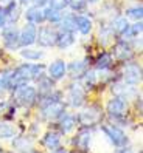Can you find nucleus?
<instances>
[{"label": "nucleus", "mask_w": 143, "mask_h": 153, "mask_svg": "<svg viewBox=\"0 0 143 153\" xmlns=\"http://www.w3.org/2000/svg\"><path fill=\"white\" fill-rule=\"evenodd\" d=\"M90 139H92V130H89L87 127H84V128H81L78 131L76 138L73 139V144H75V147L79 152H87L89 150V144H90Z\"/></svg>", "instance_id": "obj_9"}, {"label": "nucleus", "mask_w": 143, "mask_h": 153, "mask_svg": "<svg viewBox=\"0 0 143 153\" xmlns=\"http://www.w3.org/2000/svg\"><path fill=\"white\" fill-rule=\"evenodd\" d=\"M89 2H90V3H96V2H98V0H89Z\"/></svg>", "instance_id": "obj_39"}, {"label": "nucleus", "mask_w": 143, "mask_h": 153, "mask_svg": "<svg viewBox=\"0 0 143 153\" xmlns=\"http://www.w3.org/2000/svg\"><path fill=\"white\" fill-rule=\"evenodd\" d=\"M5 23H6V16H5L3 10H0V28H3Z\"/></svg>", "instance_id": "obj_35"}, {"label": "nucleus", "mask_w": 143, "mask_h": 153, "mask_svg": "<svg viewBox=\"0 0 143 153\" xmlns=\"http://www.w3.org/2000/svg\"><path fill=\"white\" fill-rule=\"evenodd\" d=\"M128 28H129V23H128V20L126 19H123V17H120V19H117L114 22V26H112V31H115V33H120V34H124L128 31Z\"/></svg>", "instance_id": "obj_21"}, {"label": "nucleus", "mask_w": 143, "mask_h": 153, "mask_svg": "<svg viewBox=\"0 0 143 153\" xmlns=\"http://www.w3.org/2000/svg\"><path fill=\"white\" fill-rule=\"evenodd\" d=\"M20 56L25 57L26 60H38L44 56V53L39 50H22L20 51Z\"/></svg>", "instance_id": "obj_23"}, {"label": "nucleus", "mask_w": 143, "mask_h": 153, "mask_svg": "<svg viewBox=\"0 0 143 153\" xmlns=\"http://www.w3.org/2000/svg\"><path fill=\"white\" fill-rule=\"evenodd\" d=\"M61 28H62V31L73 33V31L76 30V26H75V17H65V19L62 20Z\"/></svg>", "instance_id": "obj_29"}, {"label": "nucleus", "mask_w": 143, "mask_h": 153, "mask_svg": "<svg viewBox=\"0 0 143 153\" xmlns=\"http://www.w3.org/2000/svg\"><path fill=\"white\" fill-rule=\"evenodd\" d=\"M141 33V22L138 20L137 23H134V25H129V28H128V31L124 33V34H129V36H132V37H137V36Z\"/></svg>", "instance_id": "obj_31"}, {"label": "nucleus", "mask_w": 143, "mask_h": 153, "mask_svg": "<svg viewBox=\"0 0 143 153\" xmlns=\"http://www.w3.org/2000/svg\"><path fill=\"white\" fill-rule=\"evenodd\" d=\"M36 33H38L36 26L33 23H26L23 26L22 33L19 34V43H22L23 47H28V45L34 43L36 42Z\"/></svg>", "instance_id": "obj_10"}, {"label": "nucleus", "mask_w": 143, "mask_h": 153, "mask_svg": "<svg viewBox=\"0 0 143 153\" xmlns=\"http://www.w3.org/2000/svg\"><path fill=\"white\" fill-rule=\"evenodd\" d=\"M114 53H115V56H117L118 59H121V60H129L132 57V54H134L132 48L129 47L126 42H120V43L115 45Z\"/></svg>", "instance_id": "obj_14"}, {"label": "nucleus", "mask_w": 143, "mask_h": 153, "mask_svg": "<svg viewBox=\"0 0 143 153\" xmlns=\"http://www.w3.org/2000/svg\"><path fill=\"white\" fill-rule=\"evenodd\" d=\"M13 6H16L14 0H0V8H2V10H10Z\"/></svg>", "instance_id": "obj_34"}, {"label": "nucleus", "mask_w": 143, "mask_h": 153, "mask_svg": "<svg viewBox=\"0 0 143 153\" xmlns=\"http://www.w3.org/2000/svg\"><path fill=\"white\" fill-rule=\"evenodd\" d=\"M16 134V130L10 124H0V138H13Z\"/></svg>", "instance_id": "obj_26"}, {"label": "nucleus", "mask_w": 143, "mask_h": 153, "mask_svg": "<svg viewBox=\"0 0 143 153\" xmlns=\"http://www.w3.org/2000/svg\"><path fill=\"white\" fill-rule=\"evenodd\" d=\"M51 88H53L51 79H41V80H39V91H41L42 94L51 93Z\"/></svg>", "instance_id": "obj_28"}, {"label": "nucleus", "mask_w": 143, "mask_h": 153, "mask_svg": "<svg viewBox=\"0 0 143 153\" xmlns=\"http://www.w3.org/2000/svg\"><path fill=\"white\" fill-rule=\"evenodd\" d=\"M123 77H124V82L129 84V85H137L141 79V68L137 64H128L124 67L123 71Z\"/></svg>", "instance_id": "obj_8"}, {"label": "nucleus", "mask_w": 143, "mask_h": 153, "mask_svg": "<svg viewBox=\"0 0 143 153\" xmlns=\"http://www.w3.org/2000/svg\"><path fill=\"white\" fill-rule=\"evenodd\" d=\"M73 42H75L73 33H68V31H62L58 37H56V45H58L59 48H67V47H70Z\"/></svg>", "instance_id": "obj_19"}, {"label": "nucleus", "mask_w": 143, "mask_h": 153, "mask_svg": "<svg viewBox=\"0 0 143 153\" xmlns=\"http://www.w3.org/2000/svg\"><path fill=\"white\" fill-rule=\"evenodd\" d=\"M16 99L17 102L23 107H30L31 104H34L36 101V90L33 87L28 85H23L20 88H17V93H16Z\"/></svg>", "instance_id": "obj_5"}, {"label": "nucleus", "mask_w": 143, "mask_h": 153, "mask_svg": "<svg viewBox=\"0 0 143 153\" xmlns=\"http://www.w3.org/2000/svg\"><path fill=\"white\" fill-rule=\"evenodd\" d=\"M112 37H114V31L112 28H103L100 31V42L103 45H109L112 42Z\"/></svg>", "instance_id": "obj_24"}, {"label": "nucleus", "mask_w": 143, "mask_h": 153, "mask_svg": "<svg viewBox=\"0 0 143 153\" xmlns=\"http://www.w3.org/2000/svg\"><path fill=\"white\" fill-rule=\"evenodd\" d=\"M86 68H87V65H86V62H83V60L73 62V64H70V67H68L70 74L73 76V77H81V76H84Z\"/></svg>", "instance_id": "obj_20"}, {"label": "nucleus", "mask_w": 143, "mask_h": 153, "mask_svg": "<svg viewBox=\"0 0 143 153\" xmlns=\"http://www.w3.org/2000/svg\"><path fill=\"white\" fill-rule=\"evenodd\" d=\"M2 37H3V42H5L6 48H10V50L17 48V45H19V33H17V30L14 28V26H11V28H5Z\"/></svg>", "instance_id": "obj_11"}, {"label": "nucleus", "mask_w": 143, "mask_h": 153, "mask_svg": "<svg viewBox=\"0 0 143 153\" xmlns=\"http://www.w3.org/2000/svg\"><path fill=\"white\" fill-rule=\"evenodd\" d=\"M68 99L73 107H81L84 102V90L79 85H72L68 90Z\"/></svg>", "instance_id": "obj_12"}, {"label": "nucleus", "mask_w": 143, "mask_h": 153, "mask_svg": "<svg viewBox=\"0 0 143 153\" xmlns=\"http://www.w3.org/2000/svg\"><path fill=\"white\" fill-rule=\"evenodd\" d=\"M67 3L73 8L75 11H81L83 8L86 6V3H87V0H67Z\"/></svg>", "instance_id": "obj_33"}, {"label": "nucleus", "mask_w": 143, "mask_h": 153, "mask_svg": "<svg viewBox=\"0 0 143 153\" xmlns=\"http://www.w3.org/2000/svg\"><path fill=\"white\" fill-rule=\"evenodd\" d=\"M65 64L62 60H56V62H53V64L50 65L48 68V73H50V79H61V77H64L65 74Z\"/></svg>", "instance_id": "obj_15"}, {"label": "nucleus", "mask_w": 143, "mask_h": 153, "mask_svg": "<svg viewBox=\"0 0 143 153\" xmlns=\"http://www.w3.org/2000/svg\"><path fill=\"white\" fill-rule=\"evenodd\" d=\"M126 108H128V104L120 96L112 97L111 101L107 102V113H109L112 118H121V116L126 113Z\"/></svg>", "instance_id": "obj_6"}, {"label": "nucleus", "mask_w": 143, "mask_h": 153, "mask_svg": "<svg viewBox=\"0 0 143 153\" xmlns=\"http://www.w3.org/2000/svg\"><path fill=\"white\" fill-rule=\"evenodd\" d=\"M42 144H44V146H45L48 150L55 152V150H58V149L61 147V136H59L58 133H55V131H48L45 136H44Z\"/></svg>", "instance_id": "obj_13"}, {"label": "nucleus", "mask_w": 143, "mask_h": 153, "mask_svg": "<svg viewBox=\"0 0 143 153\" xmlns=\"http://www.w3.org/2000/svg\"><path fill=\"white\" fill-rule=\"evenodd\" d=\"M111 62H112V57L111 54H107V53H103V54L98 57V62H96V67L100 70H106L111 67Z\"/></svg>", "instance_id": "obj_25"}, {"label": "nucleus", "mask_w": 143, "mask_h": 153, "mask_svg": "<svg viewBox=\"0 0 143 153\" xmlns=\"http://www.w3.org/2000/svg\"><path fill=\"white\" fill-rule=\"evenodd\" d=\"M0 153H2V147H0Z\"/></svg>", "instance_id": "obj_40"}, {"label": "nucleus", "mask_w": 143, "mask_h": 153, "mask_svg": "<svg viewBox=\"0 0 143 153\" xmlns=\"http://www.w3.org/2000/svg\"><path fill=\"white\" fill-rule=\"evenodd\" d=\"M75 26L81 34H89L90 30H92V22H90L89 17L78 16V17H75Z\"/></svg>", "instance_id": "obj_16"}, {"label": "nucleus", "mask_w": 143, "mask_h": 153, "mask_svg": "<svg viewBox=\"0 0 143 153\" xmlns=\"http://www.w3.org/2000/svg\"><path fill=\"white\" fill-rule=\"evenodd\" d=\"M14 147L19 150H28V149H31V141L26 139L25 136H19L14 139Z\"/></svg>", "instance_id": "obj_27"}, {"label": "nucleus", "mask_w": 143, "mask_h": 153, "mask_svg": "<svg viewBox=\"0 0 143 153\" xmlns=\"http://www.w3.org/2000/svg\"><path fill=\"white\" fill-rule=\"evenodd\" d=\"M75 125H76V118L75 116H72V114H64L62 116V119L59 122V127H61V131L62 133H68L75 128Z\"/></svg>", "instance_id": "obj_18"}, {"label": "nucleus", "mask_w": 143, "mask_h": 153, "mask_svg": "<svg viewBox=\"0 0 143 153\" xmlns=\"http://www.w3.org/2000/svg\"><path fill=\"white\" fill-rule=\"evenodd\" d=\"M33 2L36 3V6H44L45 3H48V0H33Z\"/></svg>", "instance_id": "obj_36"}, {"label": "nucleus", "mask_w": 143, "mask_h": 153, "mask_svg": "<svg viewBox=\"0 0 143 153\" xmlns=\"http://www.w3.org/2000/svg\"><path fill=\"white\" fill-rule=\"evenodd\" d=\"M118 153H134V152H132L131 149H128L126 146H124V147H121V149H120V152H118Z\"/></svg>", "instance_id": "obj_37"}, {"label": "nucleus", "mask_w": 143, "mask_h": 153, "mask_svg": "<svg viewBox=\"0 0 143 153\" xmlns=\"http://www.w3.org/2000/svg\"><path fill=\"white\" fill-rule=\"evenodd\" d=\"M126 16L131 17V19H134V20H140V19H141V16H143V8H141V6L129 8V10L126 11Z\"/></svg>", "instance_id": "obj_30"}, {"label": "nucleus", "mask_w": 143, "mask_h": 153, "mask_svg": "<svg viewBox=\"0 0 143 153\" xmlns=\"http://www.w3.org/2000/svg\"><path fill=\"white\" fill-rule=\"evenodd\" d=\"M25 16L30 23H41L44 20V11L39 10V6H33L30 10H26Z\"/></svg>", "instance_id": "obj_17"}, {"label": "nucleus", "mask_w": 143, "mask_h": 153, "mask_svg": "<svg viewBox=\"0 0 143 153\" xmlns=\"http://www.w3.org/2000/svg\"><path fill=\"white\" fill-rule=\"evenodd\" d=\"M47 96V101L45 104L42 105V116L47 119H56L59 116L64 114V110L65 107L64 104L61 102V94L59 93H55V94H45Z\"/></svg>", "instance_id": "obj_2"}, {"label": "nucleus", "mask_w": 143, "mask_h": 153, "mask_svg": "<svg viewBox=\"0 0 143 153\" xmlns=\"http://www.w3.org/2000/svg\"><path fill=\"white\" fill-rule=\"evenodd\" d=\"M100 118H101V111H100V108L98 107H89L87 110H84V111H81L78 114V122L81 124V125H84V127H89V125H93V124H96L98 121H100Z\"/></svg>", "instance_id": "obj_4"}, {"label": "nucleus", "mask_w": 143, "mask_h": 153, "mask_svg": "<svg viewBox=\"0 0 143 153\" xmlns=\"http://www.w3.org/2000/svg\"><path fill=\"white\" fill-rule=\"evenodd\" d=\"M44 19H47L50 22H61L62 20V14L58 10H53V8H47L44 11Z\"/></svg>", "instance_id": "obj_22"}, {"label": "nucleus", "mask_w": 143, "mask_h": 153, "mask_svg": "<svg viewBox=\"0 0 143 153\" xmlns=\"http://www.w3.org/2000/svg\"><path fill=\"white\" fill-rule=\"evenodd\" d=\"M19 2H20V3H23V5H26L28 2H31V0H19Z\"/></svg>", "instance_id": "obj_38"}, {"label": "nucleus", "mask_w": 143, "mask_h": 153, "mask_svg": "<svg viewBox=\"0 0 143 153\" xmlns=\"http://www.w3.org/2000/svg\"><path fill=\"white\" fill-rule=\"evenodd\" d=\"M101 130L104 131V134L107 136V139H109L115 147H124L128 144V138H126V134H124V131L117 127V125H114V124H104Z\"/></svg>", "instance_id": "obj_3"}, {"label": "nucleus", "mask_w": 143, "mask_h": 153, "mask_svg": "<svg viewBox=\"0 0 143 153\" xmlns=\"http://www.w3.org/2000/svg\"><path fill=\"white\" fill-rule=\"evenodd\" d=\"M56 37H58V34L55 33V30L48 28V26H42L39 33H36V40L39 42L41 47H51V45H55Z\"/></svg>", "instance_id": "obj_7"}, {"label": "nucleus", "mask_w": 143, "mask_h": 153, "mask_svg": "<svg viewBox=\"0 0 143 153\" xmlns=\"http://www.w3.org/2000/svg\"><path fill=\"white\" fill-rule=\"evenodd\" d=\"M44 71L42 65H33V64H25L20 65L16 71L11 73V80H10V88H20L26 85L31 79H39Z\"/></svg>", "instance_id": "obj_1"}, {"label": "nucleus", "mask_w": 143, "mask_h": 153, "mask_svg": "<svg viewBox=\"0 0 143 153\" xmlns=\"http://www.w3.org/2000/svg\"><path fill=\"white\" fill-rule=\"evenodd\" d=\"M48 2H50V8H53V10H58V11L64 10V8L68 5L67 0H48Z\"/></svg>", "instance_id": "obj_32"}]
</instances>
